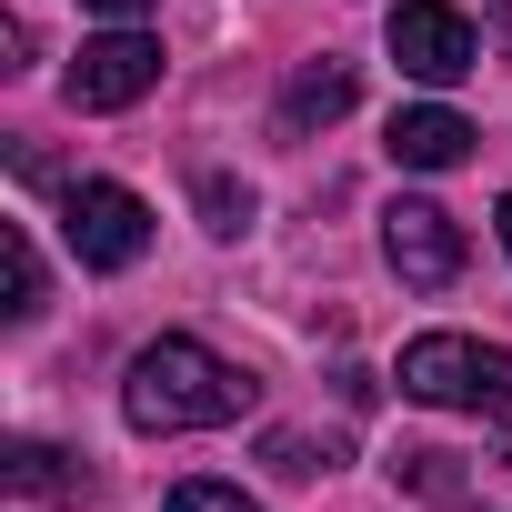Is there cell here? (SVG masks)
<instances>
[{
  "instance_id": "obj_1",
  "label": "cell",
  "mask_w": 512,
  "mask_h": 512,
  "mask_svg": "<svg viewBox=\"0 0 512 512\" xmlns=\"http://www.w3.org/2000/svg\"><path fill=\"white\" fill-rule=\"evenodd\" d=\"M251 402H262V382H251L241 362H221L211 342H191V332H161V342H141L131 352V372H121V412H131V432H221V422H241Z\"/></svg>"
},
{
  "instance_id": "obj_2",
  "label": "cell",
  "mask_w": 512,
  "mask_h": 512,
  "mask_svg": "<svg viewBox=\"0 0 512 512\" xmlns=\"http://www.w3.org/2000/svg\"><path fill=\"white\" fill-rule=\"evenodd\" d=\"M402 392L432 412H512V352L472 332H422L402 342Z\"/></svg>"
},
{
  "instance_id": "obj_3",
  "label": "cell",
  "mask_w": 512,
  "mask_h": 512,
  "mask_svg": "<svg viewBox=\"0 0 512 512\" xmlns=\"http://www.w3.org/2000/svg\"><path fill=\"white\" fill-rule=\"evenodd\" d=\"M61 241L81 251L91 272H131L151 251V201L131 181H71L61 191Z\"/></svg>"
},
{
  "instance_id": "obj_4",
  "label": "cell",
  "mask_w": 512,
  "mask_h": 512,
  "mask_svg": "<svg viewBox=\"0 0 512 512\" xmlns=\"http://www.w3.org/2000/svg\"><path fill=\"white\" fill-rule=\"evenodd\" d=\"M61 91H71V111H131V101L161 91V41H151V31H101V41H81V61L61 71Z\"/></svg>"
},
{
  "instance_id": "obj_5",
  "label": "cell",
  "mask_w": 512,
  "mask_h": 512,
  "mask_svg": "<svg viewBox=\"0 0 512 512\" xmlns=\"http://www.w3.org/2000/svg\"><path fill=\"white\" fill-rule=\"evenodd\" d=\"M392 61H402V81L452 91V81L482 61V31L452 11V0H402V11H392Z\"/></svg>"
},
{
  "instance_id": "obj_6",
  "label": "cell",
  "mask_w": 512,
  "mask_h": 512,
  "mask_svg": "<svg viewBox=\"0 0 512 512\" xmlns=\"http://www.w3.org/2000/svg\"><path fill=\"white\" fill-rule=\"evenodd\" d=\"M382 251H392V272L412 292H452L462 282V221L442 201H392L382 211Z\"/></svg>"
},
{
  "instance_id": "obj_7",
  "label": "cell",
  "mask_w": 512,
  "mask_h": 512,
  "mask_svg": "<svg viewBox=\"0 0 512 512\" xmlns=\"http://www.w3.org/2000/svg\"><path fill=\"white\" fill-rule=\"evenodd\" d=\"M382 151H392L402 171H452V161L472 151V121H462L452 101H412V111H392Z\"/></svg>"
},
{
  "instance_id": "obj_8",
  "label": "cell",
  "mask_w": 512,
  "mask_h": 512,
  "mask_svg": "<svg viewBox=\"0 0 512 512\" xmlns=\"http://www.w3.org/2000/svg\"><path fill=\"white\" fill-rule=\"evenodd\" d=\"M362 101V81H352V61H312V71H292V91H282V141H302V131H322V121H342Z\"/></svg>"
},
{
  "instance_id": "obj_9",
  "label": "cell",
  "mask_w": 512,
  "mask_h": 512,
  "mask_svg": "<svg viewBox=\"0 0 512 512\" xmlns=\"http://www.w3.org/2000/svg\"><path fill=\"white\" fill-rule=\"evenodd\" d=\"M0 472H11V492H31V502H81L91 492V472H71V452H51V442H11Z\"/></svg>"
},
{
  "instance_id": "obj_10",
  "label": "cell",
  "mask_w": 512,
  "mask_h": 512,
  "mask_svg": "<svg viewBox=\"0 0 512 512\" xmlns=\"http://www.w3.org/2000/svg\"><path fill=\"white\" fill-rule=\"evenodd\" d=\"M0 272H11V322H41V251H31L21 221L0 231Z\"/></svg>"
},
{
  "instance_id": "obj_11",
  "label": "cell",
  "mask_w": 512,
  "mask_h": 512,
  "mask_svg": "<svg viewBox=\"0 0 512 512\" xmlns=\"http://www.w3.org/2000/svg\"><path fill=\"white\" fill-rule=\"evenodd\" d=\"M161 512H262L241 482H211V472H191V482H171L161 492Z\"/></svg>"
},
{
  "instance_id": "obj_12",
  "label": "cell",
  "mask_w": 512,
  "mask_h": 512,
  "mask_svg": "<svg viewBox=\"0 0 512 512\" xmlns=\"http://www.w3.org/2000/svg\"><path fill=\"white\" fill-rule=\"evenodd\" d=\"M201 221L231 241V231H251V191L231 181V171H201Z\"/></svg>"
},
{
  "instance_id": "obj_13",
  "label": "cell",
  "mask_w": 512,
  "mask_h": 512,
  "mask_svg": "<svg viewBox=\"0 0 512 512\" xmlns=\"http://www.w3.org/2000/svg\"><path fill=\"white\" fill-rule=\"evenodd\" d=\"M272 462H282L292 482H312V472H332V452H312L302 432H272Z\"/></svg>"
},
{
  "instance_id": "obj_14",
  "label": "cell",
  "mask_w": 512,
  "mask_h": 512,
  "mask_svg": "<svg viewBox=\"0 0 512 512\" xmlns=\"http://www.w3.org/2000/svg\"><path fill=\"white\" fill-rule=\"evenodd\" d=\"M81 11H101V21H141V11H161V0H81Z\"/></svg>"
},
{
  "instance_id": "obj_15",
  "label": "cell",
  "mask_w": 512,
  "mask_h": 512,
  "mask_svg": "<svg viewBox=\"0 0 512 512\" xmlns=\"http://www.w3.org/2000/svg\"><path fill=\"white\" fill-rule=\"evenodd\" d=\"M492 231H502V251H512V191H502V201H492Z\"/></svg>"
},
{
  "instance_id": "obj_16",
  "label": "cell",
  "mask_w": 512,
  "mask_h": 512,
  "mask_svg": "<svg viewBox=\"0 0 512 512\" xmlns=\"http://www.w3.org/2000/svg\"><path fill=\"white\" fill-rule=\"evenodd\" d=\"M502 462H512V432H502Z\"/></svg>"
}]
</instances>
